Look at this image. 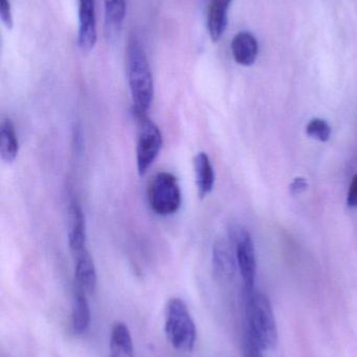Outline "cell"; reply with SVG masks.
Wrapping results in <instances>:
<instances>
[{
  "label": "cell",
  "instance_id": "1",
  "mask_svg": "<svg viewBox=\"0 0 357 357\" xmlns=\"http://www.w3.org/2000/svg\"><path fill=\"white\" fill-rule=\"evenodd\" d=\"M128 83L134 114H148L154 98V81L146 52L136 37H131L126 52Z\"/></svg>",
  "mask_w": 357,
  "mask_h": 357
},
{
  "label": "cell",
  "instance_id": "2",
  "mask_svg": "<svg viewBox=\"0 0 357 357\" xmlns=\"http://www.w3.org/2000/svg\"><path fill=\"white\" fill-rule=\"evenodd\" d=\"M247 335L262 350L276 349L278 329L270 299L264 294L254 291L245 294Z\"/></svg>",
  "mask_w": 357,
  "mask_h": 357
},
{
  "label": "cell",
  "instance_id": "3",
  "mask_svg": "<svg viewBox=\"0 0 357 357\" xmlns=\"http://www.w3.org/2000/svg\"><path fill=\"white\" fill-rule=\"evenodd\" d=\"M165 335L170 345L178 351L191 352L196 345V325L180 298H172L166 305Z\"/></svg>",
  "mask_w": 357,
  "mask_h": 357
},
{
  "label": "cell",
  "instance_id": "4",
  "mask_svg": "<svg viewBox=\"0 0 357 357\" xmlns=\"http://www.w3.org/2000/svg\"><path fill=\"white\" fill-rule=\"evenodd\" d=\"M147 197L151 209L157 215H172L182 207V195L180 183L173 174L168 172H161L151 178Z\"/></svg>",
  "mask_w": 357,
  "mask_h": 357
},
{
  "label": "cell",
  "instance_id": "5",
  "mask_svg": "<svg viewBox=\"0 0 357 357\" xmlns=\"http://www.w3.org/2000/svg\"><path fill=\"white\" fill-rule=\"evenodd\" d=\"M138 123L136 165L140 176H144L154 163L163 146V135L148 114H134Z\"/></svg>",
  "mask_w": 357,
  "mask_h": 357
},
{
  "label": "cell",
  "instance_id": "6",
  "mask_svg": "<svg viewBox=\"0 0 357 357\" xmlns=\"http://www.w3.org/2000/svg\"><path fill=\"white\" fill-rule=\"evenodd\" d=\"M231 241L235 245L237 264L243 281V294H251L255 291L256 261L255 248L253 239L247 229L238 225H233L228 229Z\"/></svg>",
  "mask_w": 357,
  "mask_h": 357
},
{
  "label": "cell",
  "instance_id": "7",
  "mask_svg": "<svg viewBox=\"0 0 357 357\" xmlns=\"http://www.w3.org/2000/svg\"><path fill=\"white\" fill-rule=\"evenodd\" d=\"M78 2H79L78 44L83 52H90L98 40L94 0H78Z\"/></svg>",
  "mask_w": 357,
  "mask_h": 357
},
{
  "label": "cell",
  "instance_id": "8",
  "mask_svg": "<svg viewBox=\"0 0 357 357\" xmlns=\"http://www.w3.org/2000/svg\"><path fill=\"white\" fill-rule=\"evenodd\" d=\"M68 245L71 254L87 248L85 215L77 199H71L68 208Z\"/></svg>",
  "mask_w": 357,
  "mask_h": 357
},
{
  "label": "cell",
  "instance_id": "9",
  "mask_svg": "<svg viewBox=\"0 0 357 357\" xmlns=\"http://www.w3.org/2000/svg\"><path fill=\"white\" fill-rule=\"evenodd\" d=\"M75 261V278L80 291L94 293L98 283L96 266L87 248L73 254Z\"/></svg>",
  "mask_w": 357,
  "mask_h": 357
},
{
  "label": "cell",
  "instance_id": "10",
  "mask_svg": "<svg viewBox=\"0 0 357 357\" xmlns=\"http://www.w3.org/2000/svg\"><path fill=\"white\" fill-rule=\"evenodd\" d=\"M236 254L224 241H217L213 248L214 274L219 280L228 281L236 273Z\"/></svg>",
  "mask_w": 357,
  "mask_h": 357
},
{
  "label": "cell",
  "instance_id": "11",
  "mask_svg": "<svg viewBox=\"0 0 357 357\" xmlns=\"http://www.w3.org/2000/svg\"><path fill=\"white\" fill-rule=\"evenodd\" d=\"M195 181H196L197 193L199 199H205L213 191L215 185V172L207 153L201 152L195 156Z\"/></svg>",
  "mask_w": 357,
  "mask_h": 357
},
{
  "label": "cell",
  "instance_id": "12",
  "mask_svg": "<svg viewBox=\"0 0 357 357\" xmlns=\"http://www.w3.org/2000/svg\"><path fill=\"white\" fill-rule=\"evenodd\" d=\"M232 0H211L207 10V31L214 42L219 41L228 25V12Z\"/></svg>",
  "mask_w": 357,
  "mask_h": 357
},
{
  "label": "cell",
  "instance_id": "13",
  "mask_svg": "<svg viewBox=\"0 0 357 357\" xmlns=\"http://www.w3.org/2000/svg\"><path fill=\"white\" fill-rule=\"evenodd\" d=\"M259 52L257 39L249 31H240L232 41V52L235 61L242 66L255 63Z\"/></svg>",
  "mask_w": 357,
  "mask_h": 357
},
{
  "label": "cell",
  "instance_id": "14",
  "mask_svg": "<svg viewBox=\"0 0 357 357\" xmlns=\"http://www.w3.org/2000/svg\"><path fill=\"white\" fill-rule=\"evenodd\" d=\"M109 357H134L133 340L124 322L115 323L111 329Z\"/></svg>",
  "mask_w": 357,
  "mask_h": 357
},
{
  "label": "cell",
  "instance_id": "15",
  "mask_svg": "<svg viewBox=\"0 0 357 357\" xmlns=\"http://www.w3.org/2000/svg\"><path fill=\"white\" fill-rule=\"evenodd\" d=\"M19 153V142L14 123L10 119L2 121L0 126V157L6 163L16 160Z\"/></svg>",
  "mask_w": 357,
  "mask_h": 357
},
{
  "label": "cell",
  "instance_id": "16",
  "mask_svg": "<svg viewBox=\"0 0 357 357\" xmlns=\"http://www.w3.org/2000/svg\"><path fill=\"white\" fill-rule=\"evenodd\" d=\"M92 314L89 304L86 299L84 291H78L73 300V314H71V325L75 335H85L90 326Z\"/></svg>",
  "mask_w": 357,
  "mask_h": 357
},
{
  "label": "cell",
  "instance_id": "17",
  "mask_svg": "<svg viewBox=\"0 0 357 357\" xmlns=\"http://www.w3.org/2000/svg\"><path fill=\"white\" fill-rule=\"evenodd\" d=\"M107 31L119 33L126 17V0H104Z\"/></svg>",
  "mask_w": 357,
  "mask_h": 357
},
{
  "label": "cell",
  "instance_id": "18",
  "mask_svg": "<svg viewBox=\"0 0 357 357\" xmlns=\"http://www.w3.org/2000/svg\"><path fill=\"white\" fill-rule=\"evenodd\" d=\"M306 133L312 139L321 142H328L331 135V128L326 121L322 119H314L308 123Z\"/></svg>",
  "mask_w": 357,
  "mask_h": 357
},
{
  "label": "cell",
  "instance_id": "19",
  "mask_svg": "<svg viewBox=\"0 0 357 357\" xmlns=\"http://www.w3.org/2000/svg\"><path fill=\"white\" fill-rule=\"evenodd\" d=\"M0 17L6 29H12L14 26V19L10 0H0Z\"/></svg>",
  "mask_w": 357,
  "mask_h": 357
},
{
  "label": "cell",
  "instance_id": "20",
  "mask_svg": "<svg viewBox=\"0 0 357 357\" xmlns=\"http://www.w3.org/2000/svg\"><path fill=\"white\" fill-rule=\"evenodd\" d=\"M243 354L245 357H263L261 348L247 333L245 335V343H243Z\"/></svg>",
  "mask_w": 357,
  "mask_h": 357
},
{
  "label": "cell",
  "instance_id": "21",
  "mask_svg": "<svg viewBox=\"0 0 357 357\" xmlns=\"http://www.w3.org/2000/svg\"><path fill=\"white\" fill-rule=\"evenodd\" d=\"M308 182L305 178L298 177L289 185V192L291 195H299L307 190Z\"/></svg>",
  "mask_w": 357,
  "mask_h": 357
},
{
  "label": "cell",
  "instance_id": "22",
  "mask_svg": "<svg viewBox=\"0 0 357 357\" xmlns=\"http://www.w3.org/2000/svg\"><path fill=\"white\" fill-rule=\"evenodd\" d=\"M347 205L349 207L357 208V174L352 178L351 184H350L349 191H348Z\"/></svg>",
  "mask_w": 357,
  "mask_h": 357
}]
</instances>
